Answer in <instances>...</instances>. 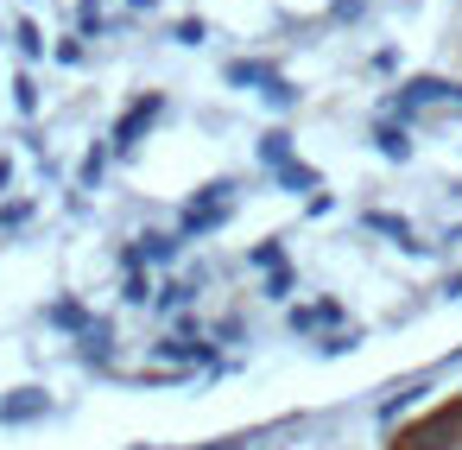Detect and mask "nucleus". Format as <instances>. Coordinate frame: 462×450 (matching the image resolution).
I'll return each mask as SVG.
<instances>
[{
    "label": "nucleus",
    "mask_w": 462,
    "mask_h": 450,
    "mask_svg": "<svg viewBox=\"0 0 462 450\" xmlns=\"http://www.w3.org/2000/svg\"><path fill=\"white\" fill-rule=\"evenodd\" d=\"M159 355H165V361H216V349L203 342V330H178V336H165Z\"/></svg>",
    "instance_id": "nucleus-4"
},
{
    "label": "nucleus",
    "mask_w": 462,
    "mask_h": 450,
    "mask_svg": "<svg viewBox=\"0 0 462 450\" xmlns=\"http://www.w3.org/2000/svg\"><path fill=\"white\" fill-rule=\"evenodd\" d=\"M121 298H127V305H146V298H152V286H146V279H140V273H134V279H127V292H121Z\"/></svg>",
    "instance_id": "nucleus-19"
},
{
    "label": "nucleus",
    "mask_w": 462,
    "mask_h": 450,
    "mask_svg": "<svg viewBox=\"0 0 462 450\" xmlns=\"http://www.w3.org/2000/svg\"><path fill=\"white\" fill-rule=\"evenodd\" d=\"M235 184H209L203 191V203H190L184 210V235H209V229H222L228 222V210H235V197H228Z\"/></svg>",
    "instance_id": "nucleus-1"
},
{
    "label": "nucleus",
    "mask_w": 462,
    "mask_h": 450,
    "mask_svg": "<svg viewBox=\"0 0 462 450\" xmlns=\"http://www.w3.org/2000/svg\"><path fill=\"white\" fill-rule=\"evenodd\" d=\"M203 39H209L203 20H184V26H178V45H203Z\"/></svg>",
    "instance_id": "nucleus-17"
},
{
    "label": "nucleus",
    "mask_w": 462,
    "mask_h": 450,
    "mask_svg": "<svg viewBox=\"0 0 462 450\" xmlns=\"http://www.w3.org/2000/svg\"><path fill=\"white\" fill-rule=\"evenodd\" d=\"M45 323H58V330H89L96 317H89L83 305H51V311H45Z\"/></svg>",
    "instance_id": "nucleus-10"
},
{
    "label": "nucleus",
    "mask_w": 462,
    "mask_h": 450,
    "mask_svg": "<svg viewBox=\"0 0 462 450\" xmlns=\"http://www.w3.org/2000/svg\"><path fill=\"white\" fill-rule=\"evenodd\" d=\"M20 52H26V58H39V52H45V39H39V26H20Z\"/></svg>",
    "instance_id": "nucleus-18"
},
{
    "label": "nucleus",
    "mask_w": 462,
    "mask_h": 450,
    "mask_svg": "<svg viewBox=\"0 0 462 450\" xmlns=\"http://www.w3.org/2000/svg\"><path fill=\"white\" fill-rule=\"evenodd\" d=\"M140 254H146V260H171V254H178V241H171V235H146V248H140Z\"/></svg>",
    "instance_id": "nucleus-13"
},
{
    "label": "nucleus",
    "mask_w": 462,
    "mask_h": 450,
    "mask_svg": "<svg viewBox=\"0 0 462 450\" xmlns=\"http://www.w3.org/2000/svg\"><path fill=\"white\" fill-rule=\"evenodd\" d=\"M260 96H266V108H279V115H291V108H298V89H291L285 77H273V83H266Z\"/></svg>",
    "instance_id": "nucleus-11"
},
{
    "label": "nucleus",
    "mask_w": 462,
    "mask_h": 450,
    "mask_svg": "<svg viewBox=\"0 0 462 450\" xmlns=\"http://www.w3.org/2000/svg\"><path fill=\"white\" fill-rule=\"evenodd\" d=\"M273 178H279V184H285V191H323V178H317V172H310V165H298V159H291V165H279V172H273Z\"/></svg>",
    "instance_id": "nucleus-9"
},
{
    "label": "nucleus",
    "mask_w": 462,
    "mask_h": 450,
    "mask_svg": "<svg viewBox=\"0 0 462 450\" xmlns=\"http://www.w3.org/2000/svg\"><path fill=\"white\" fill-rule=\"evenodd\" d=\"M108 349H115V323H108V317H96V323L83 330V361H102Z\"/></svg>",
    "instance_id": "nucleus-8"
},
{
    "label": "nucleus",
    "mask_w": 462,
    "mask_h": 450,
    "mask_svg": "<svg viewBox=\"0 0 462 450\" xmlns=\"http://www.w3.org/2000/svg\"><path fill=\"white\" fill-rule=\"evenodd\" d=\"M51 412V399L39 393V387H20V393H7V399H0V418H7V425H26V418H45Z\"/></svg>",
    "instance_id": "nucleus-3"
},
{
    "label": "nucleus",
    "mask_w": 462,
    "mask_h": 450,
    "mask_svg": "<svg viewBox=\"0 0 462 450\" xmlns=\"http://www.w3.org/2000/svg\"><path fill=\"white\" fill-rule=\"evenodd\" d=\"M102 172H108V153H102V146H96V153H89V159H83V184H102Z\"/></svg>",
    "instance_id": "nucleus-14"
},
{
    "label": "nucleus",
    "mask_w": 462,
    "mask_h": 450,
    "mask_svg": "<svg viewBox=\"0 0 462 450\" xmlns=\"http://www.w3.org/2000/svg\"><path fill=\"white\" fill-rule=\"evenodd\" d=\"M7 184H14V165H7V159H0V191H7Z\"/></svg>",
    "instance_id": "nucleus-24"
},
{
    "label": "nucleus",
    "mask_w": 462,
    "mask_h": 450,
    "mask_svg": "<svg viewBox=\"0 0 462 450\" xmlns=\"http://www.w3.org/2000/svg\"><path fill=\"white\" fill-rule=\"evenodd\" d=\"M241 444H247V437H222V444H197V450H241ZM140 450H146V444H140Z\"/></svg>",
    "instance_id": "nucleus-23"
},
{
    "label": "nucleus",
    "mask_w": 462,
    "mask_h": 450,
    "mask_svg": "<svg viewBox=\"0 0 462 450\" xmlns=\"http://www.w3.org/2000/svg\"><path fill=\"white\" fill-rule=\"evenodd\" d=\"M374 146H380L386 159H411V134H405V121H380V127H374Z\"/></svg>",
    "instance_id": "nucleus-5"
},
{
    "label": "nucleus",
    "mask_w": 462,
    "mask_h": 450,
    "mask_svg": "<svg viewBox=\"0 0 462 450\" xmlns=\"http://www.w3.org/2000/svg\"><path fill=\"white\" fill-rule=\"evenodd\" d=\"M14 96H20V108H26V115H32V108H39V89H32V83H26V77H20V83H14Z\"/></svg>",
    "instance_id": "nucleus-20"
},
{
    "label": "nucleus",
    "mask_w": 462,
    "mask_h": 450,
    "mask_svg": "<svg viewBox=\"0 0 462 450\" xmlns=\"http://www.w3.org/2000/svg\"><path fill=\"white\" fill-rule=\"evenodd\" d=\"M260 165H266V172H279V165H291V134H285V127H273V134H260Z\"/></svg>",
    "instance_id": "nucleus-7"
},
{
    "label": "nucleus",
    "mask_w": 462,
    "mask_h": 450,
    "mask_svg": "<svg viewBox=\"0 0 462 450\" xmlns=\"http://www.w3.org/2000/svg\"><path fill=\"white\" fill-rule=\"evenodd\" d=\"M367 0H329V20H361Z\"/></svg>",
    "instance_id": "nucleus-16"
},
{
    "label": "nucleus",
    "mask_w": 462,
    "mask_h": 450,
    "mask_svg": "<svg viewBox=\"0 0 462 450\" xmlns=\"http://www.w3.org/2000/svg\"><path fill=\"white\" fill-rule=\"evenodd\" d=\"M266 292H273V298H285V292H291V273H285V267H273V279H266Z\"/></svg>",
    "instance_id": "nucleus-22"
},
{
    "label": "nucleus",
    "mask_w": 462,
    "mask_h": 450,
    "mask_svg": "<svg viewBox=\"0 0 462 450\" xmlns=\"http://www.w3.org/2000/svg\"><path fill=\"white\" fill-rule=\"evenodd\" d=\"M254 267H266V273H273V267H285V260H279V248L266 241V248H254Z\"/></svg>",
    "instance_id": "nucleus-21"
},
{
    "label": "nucleus",
    "mask_w": 462,
    "mask_h": 450,
    "mask_svg": "<svg viewBox=\"0 0 462 450\" xmlns=\"http://www.w3.org/2000/svg\"><path fill=\"white\" fill-rule=\"evenodd\" d=\"M273 77H279V70H273V64H260V58H235V64H228V83H241V89H247V83H254V89H266Z\"/></svg>",
    "instance_id": "nucleus-6"
},
{
    "label": "nucleus",
    "mask_w": 462,
    "mask_h": 450,
    "mask_svg": "<svg viewBox=\"0 0 462 450\" xmlns=\"http://www.w3.org/2000/svg\"><path fill=\"white\" fill-rule=\"evenodd\" d=\"M152 305H159V311H178V305H190V286H165Z\"/></svg>",
    "instance_id": "nucleus-15"
},
{
    "label": "nucleus",
    "mask_w": 462,
    "mask_h": 450,
    "mask_svg": "<svg viewBox=\"0 0 462 450\" xmlns=\"http://www.w3.org/2000/svg\"><path fill=\"white\" fill-rule=\"evenodd\" d=\"M159 108H165L159 96H140V102H134V108L121 115V127H115V153H134V146H140V134H146V127L159 121Z\"/></svg>",
    "instance_id": "nucleus-2"
},
{
    "label": "nucleus",
    "mask_w": 462,
    "mask_h": 450,
    "mask_svg": "<svg viewBox=\"0 0 462 450\" xmlns=\"http://www.w3.org/2000/svg\"><path fill=\"white\" fill-rule=\"evenodd\" d=\"M342 311L336 305H304V311H291V330H317V323H336Z\"/></svg>",
    "instance_id": "nucleus-12"
}]
</instances>
